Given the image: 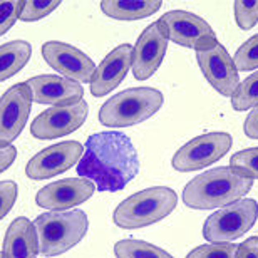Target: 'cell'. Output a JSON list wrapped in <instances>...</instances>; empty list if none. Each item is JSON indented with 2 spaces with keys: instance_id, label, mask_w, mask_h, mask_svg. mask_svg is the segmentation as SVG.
Listing matches in <instances>:
<instances>
[{
  "instance_id": "cell-1",
  "label": "cell",
  "mask_w": 258,
  "mask_h": 258,
  "mask_svg": "<svg viewBox=\"0 0 258 258\" xmlns=\"http://www.w3.org/2000/svg\"><path fill=\"white\" fill-rule=\"evenodd\" d=\"M139 173V156L133 141L117 131L96 133L87 138L84 154L77 163L79 178H87L99 191L124 189Z\"/></svg>"
},
{
  "instance_id": "cell-2",
  "label": "cell",
  "mask_w": 258,
  "mask_h": 258,
  "mask_svg": "<svg viewBox=\"0 0 258 258\" xmlns=\"http://www.w3.org/2000/svg\"><path fill=\"white\" fill-rule=\"evenodd\" d=\"M253 188V179L233 166L210 169L193 178L183 189V203L193 210L225 208Z\"/></svg>"
},
{
  "instance_id": "cell-3",
  "label": "cell",
  "mask_w": 258,
  "mask_h": 258,
  "mask_svg": "<svg viewBox=\"0 0 258 258\" xmlns=\"http://www.w3.org/2000/svg\"><path fill=\"white\" fill-rule=\"evenodd\" d=\"M178 195L168 186H153L131 195L114 210L112 220L119 228L138 230L164 220L174 211Z\"/></svg>"
},
{
  "instance_id": "cell-4",
  "label": "cell",
  "mask_w": 258,
  "mask_h": 258,
  "mask_svg": "<svg viewBox=\"0 0 258 258\" xmlns=\"http://www.w3.org/2000/svg\"><path fill=\"white\" fill-rule=\"evenodd\" d=\"M39 251L44 256H57L74 248L89 230V218L82 210L49 211L35 220Z\"/></svg>"
},
{
  "instance_id": "cell-5",
  "label": "cell",
  "mask_w": 258,
  "mask_h": 258,
  "mask_svg": "<svg viewBox=\"0 0 258 258\" xmlns=\"http://www.w3.org/2000/svg\"><path fill=\"white\" fill-rule=\"evenodd\" d=\"M164 97L154 87H133L107 99L99 109L101 124L127 127L153 117L161 109Z\"/></svg>"
},
{
  "instance_id": "cell-6",
  "label": "cell",
  "mask_w": 258,
  "mask_h": 258,
  "mask_svg": "<svg viewBox=\"0 0 258 258\" xmlns=\"http://www.w3.org/2000/svg\"><path fill=\"white\" fill-rule=\"evenodd\" d=\"M258 218V203L241 198L233 205L215 211L203 225V236L208 243H230L250 231Z\"/></svg>"
},
{
  "instance_id": "cell-7",
  "label": "cell",
  "mask_w": 258,
  "mask_h": 258,
  "mask_svg": "<svg viewBox=\"0 0 258 258\" xmlns=\"http://www.w3.org/2000/svg\"><path fill=\"white\" fill-rule=\"evenodd\" d=\"M164 37L181 47L193 50H208L218 44L215 30L205 19L184 10H171L158 20Z\"/></svg>"
},
{
  "instance_id": "cell-8",
  "label": "cell",
  "mask_w": 258,
  "mask_h": 258,
  "mask_svg": "<svg viewBox=\"0 0 258 258\" xmlns=\"http://www.w3.org/2000/svg\"><path fill=\"white\" fill-rule=\"evenodd\" d=\"M233 146L228 133H206L193 138L174 153L171 164L176 171L191 173L220 161Z\"/></svg>"
},
{
  "instance_id": "cell-9",
  "label": "cell",
  "mask_w": 258,
  "mask_h": 258,
  "mask_svg": "<svg viewBox=\"0 0 258 258\" xmlns=\"http://www.w3.org/2000/svg\"><path fill=\"white\" fill-rule=\"evenodd\" d=\"M89 106L82 99L71 106H54L42 111L30 124V134L37 139H57L77 131L84 124Z\"/></svg>"
},
{
  "instance_id": "cell-10",
  "label": "cell",
  "mask_w": 258,
  "mask_h": 258,
  "mask_svg": "<svg viewBox=\"0 0 258 258\" xmlns=\"http://www.w3.org/2000/svg\"><path fill=\"white\" fill-rule=\"evenodd\" d=\"M82 154H84V146L77 141L54 144L30 158L25 166V174L34 181L55 178L79 163Z\"/></svg>"
},
{
  "instance_id": "cell-11",
  "label": "cell",
  "mask_w": 258,
  "mask_h": 258,
  "mask_svg": "<svg viewBox=\"0 0 258 258\" xmlns=\"http://www.w3.org/2000/svg\"><path fill=\"white\" fill-rule=\"evenodd\" d=\"M32 92L25 82L15 84L0 97V144H12L27 124Z\"/></svg>"
},
{
  "instance_id": "cell-12",
  "label": "cell",
  "mask_w": 258,
  "mask_h": 258,
  "mask_svg": "<svg viewBox=\"0 0 258 258\" xmlns=\"http://www.w3.org/2000/svg\"><path fill=\"white\" fill-rule=\"evenodd\" d=\"M42 55L45 62L59 74H62L66 79L76 81L79 84H87L94 76V60L66 42L49 40L42 45Z\"/></svg>"
},
{
  "instance_id": "cell-13",
  "label": "cell",
  "mask_w": 258,
  "mask_h": 258,
  "mask_svg": "<svg viewBox=\"0 0 258 258\" xmlns=\"http://www.w3.org/2000/svg\"><path fill=\"white\" fill-rule=\"evenodd\" d=\"M196 60L201 72L205 74L206 81L211 87L216 89L221 96L231 97L236 87L240 84V76L233 62V57H230L226 50L220 42L213 45L208 50H198Z\"/></svg>"
},
{
  "instance_id": "cell-14",
  "label": "cell",
  "mask_w": 258,
  "mask_h": 258,
  "mask_svg": "<svg viewBox=\"0 0 258 258\" xmlns=\"http://www.w3.org/2000/svg\"><path fill=\"white\" fill-rule=\"evenodd\" d=\"M96 193V184L87 178H67L54 181L39 189L35 203L40 208L52 211H66L86 203Z\"/></svg>"
},
{
  "instance_id": "cell-15",
  "label": "cell",
  "mask_w": 258,
  "mask_h": 258,
  "mask_svg": "<svg viewBox=\"0 0 258 258\" xmlns=\"http://www.w3.org/2000/svg\"><path fill=\"white\" fill-rule=\"evenodd\" d=\"M168 39L159 29L158 22L148 25L143 34L138 37L136 45L133 47V74L138 81H146L156 74L163 59L166 55Z\"/></svg>"
},
{
  "instance_id": "cell-16",
  "label": "cell",
  "mask_w": 258,
  "mask_h": 258,
  "mask_svg": "<svg viewBox=\"0 0 258 258\" xmlns=\"http://www.w3.org/2000/svg\"><path fill=\"white\" fill-rule=\"evenodd\" d=\"M32 92V101L37 104L71 106L82 101L84 87L76 81L66 79L62 76H35L25 82Z\"/></svg>"
},
{
  "instance_id": "cell-17",
  "label": "cell",
  "mask_w": 258,
  "mask_h": 258,
  "mask_svg": "<svg viewBox=\"0 0 258 258\" xmlns=\"http://www.w3.org/2000/svg\"><path fill=\"white\" fill-rule=\"evenodd\" d=\"M133 67V47L129 44L117 45L114 50L102 59L96 67L91 79V94L94 97H104L112 92L124 81L129 69Z\"/></svg>"
},
{
  "instance_id": "cell-18",
  "label": "cell",
  "mask_w": 258,
  "mask_h": 258,
  "mask_svg": "<svg viewBox=\"0 0 258 258\" xmlns=\"http://www.w3.org/2000/svg\"><path fill=\"white\" fill-rule=\"evenodd\" d=\"M37 253L39 241L34 223L25 216L15 218L4 238V258H35Z\"/></svg>"
},
{
  "instance_id": "cell-19",
  "label": "cell",
  "mask_w": 258,
  "mask_h": 258,
  "mask_svg": "<svg viewBox=\"0 0 258 258\" xmlns=\"http://www.w3.org/2000/svg\"><path fill=\"white\" fill-rule=\"evenodd\" d=\"M163 7L161 0H104L102 14L114 20H139L151 17Z\"/></svg>"
},
{
  "instance_id": "cell-20",
  "label": "cell",
  "mask_w": 258,
  "mask_h": 258,
  "mask_svg": "<svg viewBox=\"0 0 258 258\" xmlns=\"http://www.w3.org/2000/svg\"><path fill=\"white\" fill-rule=\"evenodd\" d=\"M32 55V45L25 40H12L0 45V82L22 71Z\"/></svg>"
},
{
  "instance_id": "cell-21",
  "label": "cell",
  "mask_w": 258,
  "mask_h": 258,
  "mask_svg": "<svg viewBox=\"0 0 258 258\" xmlns=\"http://www.w3.org/2000/svg\"><path fill=\"white\" fill-rule=\"evenodd\" d=\"M116 258H173L168 251L143 240H121L114 245Z\"/></svg>"
},
{
  "instance_id": "cell-22",
  "label": "cell",
  "mask_w": 258,
  "mask_h": 258,
  "mask_svg": "<svg viewBox=\"0 0 258 258\" xmlns=\"http://www.w3.org/2000/svg\"><path fill=\"white\" fill-rule=\"evenodd\" d=\"M231 106L240 112L251 111L258 106V71L240 82L231 96Z\"/></svg>"
},
{
  "instance_id": "cell-23",
  "label": "cell",
  "mask_w": 258,
  "mask_h": 258,
  "mask_svg": "<svg viewBox=\"0 0 258 258\" xmlns=\"http://www.w3.org/2000/svg\"><path fill=\"white\" fill-rule=\"evenodd\" d=\"M233 62L236 66V71L248 72L258 69V34L250 37L241 47L236 50Z\"/></svg>"
},
{
  "instance_id": "cell-24",
  "label": "cell",
  "mask_w": 258,
  "mask_h": 258,
  "mask_svg": "<svg viewBox=\"0 0 258 258\" xmlns=\"http://www.w3.org/2000/svg\"><path fill=\"white\" fill-rule=\"evenodd\" d=\"M60 5L59 0H30V2H24V9L20 12V20L24 22H35L49 14H52L55 9Z\"/></svg>"
},
{
  "instance_id": "cell-25",
  "label": "cell",
  "mask_w": 258,
  "mask_h": 258,
  "mask_svg": "<svg viewBox=\"0 0 258 258\" xmlns=\"http://www.w3.org/2000/svg\"><path fill=\"white\" fill-rule=\"evenodd\" d=\"M230 166L240 169L246 176L255 181L258 179V148L243 149V151L235 153L230 159Z\"/></svg>"
},
{
  "instance_id": "cell-26",
  "label": "cell",
  "mask_w": 258,
  "mask_h": 258,
  "mask_svg": "<svg viewBox=\"0 0 258 258\" xmlns=\"http://www.w3.org/2000/svg\"><path fill=\"white\" fill-rule=\"evenodd\" d=\"M236 25L241 30L253 29L258 22V0H238L233 5Z\"/></svg>"
},
{
  "instance_id": "cell-27",
  "label": "cell",
  "mask_w": 258,
  "mask_h": 258,
  "mask_svg": "<svg viewBox=\"0 0 258 258\" xmlns=\"http://www.w3.org/2000/svg\"><path fill=\"white\" fill-rule=\"evenodd\" d=\"M236 245L231 243H208L191 250L186 258H235Z\"/></svg>"
},
{
  "instance_id": "cell-28",
  "label": "cell",
  "mask_w": 258,
  "mask_h": 258,
  "mask_svg": "<svg viewBox=\"0 0 258 258\" xmlns=\"http://www.w3.org/2000/svg\"><path fill=\"white\" fill-rule=\"evenodd\" d=\"M24 9V2H0V37L14 27Z\"/></svg>"
},
{
  "instance_id": "cell-29",
  "label": "cell",
  "mask_w": 258,
  "mask_h": 258,
  "mask_svg": "<svg viewBox=\"0 0 258 258\" xmlns=\"http://www.w3.org/2000/svg\"><path fill=\"white\" fill-rule=\"evenodd\" d=\"M19 196V186L14 181H0V221L10 213Z\"/></svg>"
},
{
  "instance_id": "cell-30",
  "label": "cell",
  "mask_w": 258,
  "mask_h": 258,
  "mask_svg": "<svg viewBox=\"0 0 258 258\" xmlns=\"http://www.w3.org/2000/svg\"><path fill=\"white\" fill-rule=\"evenodd\" d=\"M235 258H258V236H251L236 246Z\"/></svg>"
},
{
  "instance_id": "cell-31",
  "label": "cell",
  "mask_w": 258,
  "mask_h": 258,
  "mask_svg": "<svg viewBox=\"0 0 258 258\" xmlns=\"http://www.w3.org/2000/svg\"><path fill=\"white\" fill-rule=\"evenodd\" d=\"M17 159V149L12 144H0V174L12 166Z\"/></svg>"
},
{
  "instance_id": "cell-32",
  "label": "cell",
  "mask_w": 258,
  "mask_h": 258,
  "mask_svg": "<svg viewBox=\"0 0 258 258\" xmlns=\"http://www.w3.org/2000/svg\"><path fill=\"white\" fill-rule=\"evenodd\" d=\"M243 131L248 138L258 139V106L255 107V109H251L250 114L246 116L245 124H243Z\"/></svg>"
},
{
  "instance_id": "cell-33",
  "label": "cell",
  "mask_w": 258,
  "mask_h": 258,
  "mask_svg": "<svg viewBox=\"0 0 258 258\" xmlns=\"http://www.w3.org/2000/svg\"><path fill=\"white\" fill-rule=\"evenodd\" d=\"M0 258H4V255H2V251H0Z\"/></svg>"
}]
</instances>
